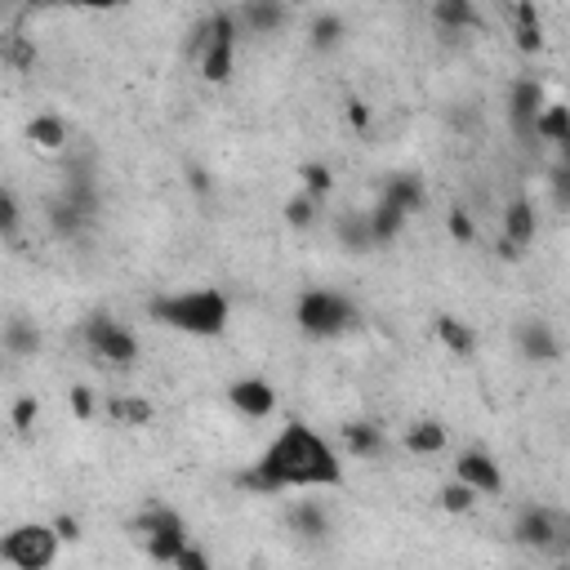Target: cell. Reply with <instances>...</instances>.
Wrapping results in <instances>:
<instances>
[{"label":"cell","instance_id":"obj_16","mask_svg":"<svg viewBox=\"0 0 570 570\" xmlns=\"http://www.w3.org/2000/svg\"><path fill=\"white\" fill-rule=\"evenodd\" d=\"M512 45H517L521 54H540L544 50L540 0H512Z\"/></svg>","mask_w":570,"mask_h":570},{"label":"cell","instance_id":"obj_24","mask_svg":"<svg viewBox=\"0 0 570 570\" xmlns=\"http://www.w3.org/2000/svg\"><path fill=\"white\" fill-rule=\"evenodd\" d=\"M108 419H112L116 428H148V423L157 419V410H152L148 397L121 393V397H108Z\"/></svg>","mask_w":570,"mask_h":570},{"label":"cell","instance_id":"obj_36","mask_svg":"<svg viewBox=\"0 0 570 570\" xmlns=\"http://www.w3.org/2000/svg\"><path fill=\"white\" fill-rule=\"evenodd\" d=\"M67 406H72V414H76L80 423H89V419H94V410H99V401H94V388H85V384H76V388H72Z\"/></svg>","mask_w":570,"mask_h":570},{"label":"cell","instance_id":"obj_8","mask_svg":"<svg viewBox=\"0 0 570 570\" xmlns=\"http://www.w3.org/2000/svg\"><path fill=\"white\" fill-rule=\"evenodd\" d=\"M227 406L241 414V419H250V423H263V419H272L276 414V388L268 384L263 374H241V379H232L227 384Z\"/></svg>","mask_w":570,"mask_h":570},{"label":"cell","instance_id":"obj_23","mask_svg":"<svg viewBox=\"0 0 570 570\" xmlns=\"http://www.w3.org/2000/svg\"><path fill=\"white\" fill-rule=\"evenodd\" d=\"M290 526L303 540H325L330 531H335V521H330V512L321 508V499H303V504L290 508Z\"/></svg>","mask_w":570,"mask_h":570},{"label":"cell","instance_id":"obj_4","mask_svg":"<svg viewBox=\"0 0 570 570\" xmlns=\"http://www.w3.org/2000/svg\"><path fill=\"white\" fill-rule=\"evenodd\" d=\"M63 535L54 531V521H23L5 540H0V566L10 570H50L63 553Z\"/></svg>","mask_w":570,"mask_h":570},{"label":"cell","instance_id":"obj_43","mask_svg":"<svg viewBox=\"0 0 570 570\" xmlns=\"http://www.w3.org/2000/svg\"><path fill=\"white\" fill-rule=\"evenodd\" d=\"M557 157H561V165H570V134L557 142Z\"/></svg>","mask_w":570,"mask_h":570},{"label":"cell","instance_id":"obj_31","mask_svg":"<svg viewBox=\"0 0 570 570\" xmlns=\"http://www.w3.org/2000/svg\"><path fill=\"white\" fill-rule=\"evenodd\" d=\"M299 187L325 201L330 193H335V170L321 165V161H308V165H299Z\"/></svg>","mask_w":570,"mask_h":570},{"label":"cell","instance_id":"obj_33","mask_svg":"<svg viewBox=\"0 0 570 570\" xmlns=\"http://www.w3.org/2000/svg\"><path fill=\"white\" fill-rule=\"evenodd\" d=\"M446 232H450V241L455 246H472V241H478V223H472V214L463 210V206H455L450 214H446Z\"/></svg>","mask_w":570,"mask_h":570},{"label":"cell","instance_id":"obj_11","mask_svg":"<svg viewBox=\"0 0 570 570\" xmlns=\"http://www.w3.org/2000/svg\"><path fill=\"white\" fill-rule=\"evenodd\" d=\"M512 339H517V352L526 357L531 365H553V361H561V339L553 335V325H548V321H540V317L517 321Z\"/></svg>","mask_w":570,"mask_h":570},{"label":"cell","instance_id":"obj_18","mask_svg":"<svg viewBox=\"0 0 570 570\" xmlns=\"http://www.w3.org/2000/svg\"><path fill=\"white\" fill-rule=\"evenodd\" d=\"M344 450L352 459H384L388 455V433L370 419H352V423H344Z\"/></svg>","mask_w":570,"mask_h":570},{"label":"cell","instance_id":"obj_32","mask_svg":"<svg viewBox=\"0 0 570 570\" xmlns=\"http://www.w3.org/2000/svg\"><path fill=\"white\" fill-rule=\"evenodd\" d=\"M18 227H23V206H18V197L10 193H0V236H5V241L14 246L18 241Z\"/></svg>","mask_w":570,"mask_h":570},{"label":"cell","instance_id":"obj_29","mask_svg":"<svg viewBox=\"0 0 570 570\" xmlns=\"http://www.w3.org/2000/svg\"><path fill=\"white\" fill-rule=\"evenodd\" d=\"M321 206H325L321 197H312V193H303V187H299V193H295L290 201H285V210H281V214H285V227L308 232V227L321 219Z\"/></svg>","mask_w":570,"mask_h":570},{"label":"cell","instance_id":"obj_20","mask_svg":"<svg viewBox=\"0 0 570 570\" xmlns=\"http://www.w3.org/2000/svg\"><path fill=\"white\" fill-rule=\"evenodd\" d=\"M134 531L138 540H148V535H187V517L170 504H148L138 517H134Z\"/></svg>","mask_w":570,"mask_h":570},{"label":"cell","instance_id":"obj_13","mask_svg":"<svg viewBox=\"0 0 570 570\" xmlns=\"http://www.w3.org/2000/svg\"><path fill=\"white\" fill-rule=\"evenodd\" d=\"M401 446H406V455H414V459H437V455L450 450V428H446L442 419H414L406 433H401Z\"/></svg>","mask_w":570,"mask_h":570},{"label":"cell","instance_id":"obj_21","mask_svg":"<svg viewBox=\"0 0 570 570\" xmlns=\"http://www.w3.org/2000/svg\"><path fill=\"white\" fill-rule=\"evenodd\" d=\"M379 197L393 201V206H401L406 214H419V210L428 206V187H423L419 174H388V178H384V193H379Z\"/></svg>","mask_w":570,"mask_h":570},{"label":"cell","instance_id":"obj_28","mask_svg":"<svg viewBox=\"0 0 570 570\" xmlns=\"http://www.w3.org/2000/svg\"><path fill=\"white\" fill-rule=\"evenodd\" d=\"M566 134H570V103H544V112L535 116V138L557 148Z\"/></svg>","mask_w":570,"mask_h":570},{"label":"cell","instance_id":"obj_15","mask_svg":"<svg viewBox=\"0 0 570 570\" xmlns=\"http://www.w3.org/2000/svg\"><path fill=\"white\" fill-rule=\"evenodd\" d=\"M236 18H241V32H250V36H272L290 23V5H285V0H241Z\"/></svg>","mask_w":570,"mask_h":570},{"label":"cell","instance_id":"obj_27","mask_svg":"<svg viewBox=\"0 0 570 570\" xmlns=\"http://www.w3.org/2000/svg\"><path fill=\"white\" fill-rule=\"evenodd\" d=\"M344 36H348V23L339 18V14H317L312 18V27H308V45L312 50H321V54H330V50H339L344 45Z\"/></svg>","mask_w":570,"mask_h":570},{"label":"cell","instance_id":"obj_1","mask_svg":"<svg viewBox=\"0 0 570 570\" xmlns=\"http://www.w3.org/2000/svg\"><path fill=\"white\" fill-rule=\"evenodd\" d=\"M348 468L335 442H325L303 419H285L281 433L263 446V455L236 478L250 495H285V491H339Z\"/></svg>","mask_w":570,"mask_h":570},{"label":"cell","instance_id":"obj_12","mask_svg":"<svg viewBox=\"0 0 570 570\" xmlns=\"http://www.w3.org/2000/svg\"><path fill=\"white\" fill-rule=\"evenodd\" d=\"M499 232L517 250H531L535 236H540V214H535V201L531 197H512L504 210H499Z\"/></svg>","mask_w":570,"mask_h":570},{"label":"cell","instance_id":"obj_10","mask_svg":"<svg viewBox=\"0 0 570 570\" xmlns=\"http://www.w3.org/2000/svg\"><path fill=\"white\" fill-rule=\"evenodd\" d=\"M548 94L535 76H517L512 89H508V125L517 138H535V116L544 112Z\"/></svg>","mask_w":570,"mask_h":570},{"label":"cell","instance_id":"obj_9","mask_svg":"<svg viewBox=\"0 0 570 570\" xmlns=\"http://www.w3.org/2000/svg\"><path fill=\"white\" fill-rule=\"evenodd\" d=\"M455 478L459 482H468L472 491H478L482 499H491V495H504V468H499V459L495 455H486V450H478V446H468V450H459L455 455Z\"/></svg>","mask_w":570,"mask_h":570},{"label":"cell","instance_id":"obj_34","mask_svg":"<svg viewBox=\"0 0 570 570\" xmlns=\"http://www.w3.org/2000/svg\"><path fill=\"white\" fill-rule=\"evenodd\" d=\"M36 5H54V10H94V14H112V10H129L134 0H36Z\"/></svg>","mask_w":570,"mask_h":570},{"label":"cell","instance_id":"obj_35","mask_svg":"<svg viewBox=\"0 0 570 570\" xmlns=\"http://www.w3.org/2000/svg\"><path fill=\"white\" fill-rule=\"evenodd\" d=\"M36 414H40V406H36V397H18L14 406H10V428L18 437H27L32 428H36Z\"/></svg>","mask_w":570,"mask_h":570},{"label":"cell","instance_id":"obj_38","mask_svg":"<svg viewBox=\"0 0 570 570\" xmlns=\"http://www.w3.org/2000/svg\"><path fill=\"white\" fill-rule=\"evenodd\" d=\"M178 570H210V557H206V548H197L193 540L183 544V553H178V561H174Z\"/></svg>","mask_w":570,"mask_h":570},{"label":"cell","instance_id":"obj_39","mask_svg":"<svg viewBox=\"0 0 570 570\" xmlns=\"http://www.w3.org/2000/svg\"><path fill=\"white\" fill-rule=\"evenodd\" d=\"M553 197H557V206H570V165H557V174H553Z\"/></svg>","mask_w":570,"mask_h":570},{"label":"cell","instance_id":"obj_3","mask_svg":"<svg viewBox=\"0 0 570 570\" xmlns=\"http://www.w3.org/2000/svg\"><path fill=\"white\" fill-rule=\"evenodd\" d=\"M295 325L308 339H339L357 325V308L352 299H344L339 290H325V285H312V290L299 295L295 303Z\"/></svg>","mask_w":570,"mask_h":570},{"label":"cell","instance_id":"obj_37","mask_svg":"<svg viewBox=\"0 0 570 570\" xmlns=\"http://www.w3.org/2000/svg\"><path fill=\"white\" fill-rule=\"evenodd\" d=\"M344 121H348L357 134H365V129H370V103H365V99H348V103H344Z\"/></svg>","mask_w":570,"mask_h":570},{"label":"cell","instance_id":"obj_19","mask_svg":"<svg viewBox=\"0 0 570 570\" xmlns=\"http://www.w3.org/2000/svg\"><path fill=\"white\" fill-rule=\"evenodd\" d=\"M27 142L36 152H63L67 142H72V129H67V121L59 116V112H36L32 121H27Z\"/></svg>","mask_w":570,"mask_h":570},{"label":"cell","instance_id":"obj_6","mask_svg":"<svg viewBox=\"0 0 570 570\" xmlns=\"http://www.w3.org/2000/svg\"><path fill=\"white\" fill-rule=\"evenodd\" d=\"M236 40H241V18H236V10H219V14L210 18L206 50H201V59H197L201 80L227 85V80L236 76Z\"/></svg>","mask_w":570,"mask_h":570},{"label":"cell","instance_id":"obj_26","mask_svg":"<svg viewBox=\"0 0 570 570\" xmlns=\"http://www.w3.org/2000/svg\"><path fill=\"white\" fill-rule=\"evenodd\" d=\"M0 344H5L10 357H36V352H40V330H36V321H27V317H10Z\"/></svg>","mask_w":570,"mask_h":570},{"label":"cell","instance_id":"obj_17","mask_svg":"<svg viewBox=\"0 0 570 570\" xmlns=\"http://www.w3.org/2000/svg\"><path fill=\"white\" fill-rule=\"evenodd\" d=\"M433 335H437V344H442L450 357H459V361H472V357H478V348H482L478 330H472L468 321H459V317H450V312H442V317L433 321Z\"/></svg>","mask_w":570,"mask_h":570},{"label":"cell","instance_id":"obj_42","mask_svg":"<svg viewBox=\"0 0 570 570\" xmlns=\"http://www.w3.org/2000/svg\"><path fill=\"white\" fill-rule=\"evenodd\" d=\"M193 193H201V197H206V193H210V178H206V174H201V170H193Z\"/></svg>","mask_w":570,"mask_h":570},{"label":"cell","instance_id":"obj_2","mask_svg":"<svg viewBox=\"0 0 570 570\" xmlns=\"http://www.w3.org/2000/svg\"><path fill=\"white\" fill-rule=\"evenodd\" d=\"M148 317L165 330H178V335L219 339L232 321V299L214 290V285H206V290H174V295H157L148 303Z\"/></svg>","mask_w":570,"mask_h":570},{"label":"cell","instance_id":"obj_30","mask_svg":"<svg viewBox=\"0 0 570 570\" xmlns=\"http://www.w3.org/2000/svg\"><path fill=\"white\" fill-rule=\"evenodd\" d=\"M478 491H472L468 482H459V478H450L442 491H437V504H442V512H450V517H468L472 508H478Z\"/></svg>","mask_w":570,"mask_h":570},{"label":"cell","instance_id":"obj_22","mask_svg":"<svg viewBox=\"0 0 570 570\" xmlns=\"http://www.w3.org/2000/svg\"><path fill=\"white\" fill-rule=\"evenodd\" d=\"M406 223H410V214H406L401 206H393V201H384V197H379V206L370 210V232H374V246H393L397 236L406 232Z\"/></svg>","mask_w":570,"mask_h":570},{"label":"cell","instance_id":"obj_5","mask_svg":"<svg viewBox=\"0 0 570 570\" xmlns=\"http://www.w3.org/2000/svg\"><path fill=\"white\" fill-rule=\"evenodd\" d=\"M80 339H85V348H89L94 357L108 361V365H116V370L138 365V335H134V330H129L125 321H116L112 312H94V317H85Z\"/></svg>","mask_w":570,"mask_h":570},{"label":"cell","instance_id":"obj_40","mask_svg":"<svg viewBox=\"0 0 570 570\" xmlns=\"http://www.w3.org/2000/svg\"><path fill=\"white\" fill-rule=\"evenodd\" d=\"M54 531H59L67 544H76V540H80V521H76L72 512H59V517H54Z\"/></svg>","mask_w":570,"mask_h":570},{"label":"cell","instance_id":"obj_7","mask_svg":"<svg viewBox=\"0 0 570 570\" xmlns=\"http://www.w3.org/2000/svg\"><path fill=\"white\" fill-rule=\"evenodd\" d=\"M512 544L531 553H561L570 544V521H561L544 504H526L512 517Z\"/></svg>","mask_w":570,"mask_h":570},{"label":"cell","instance_id":"obj_41","mask_svg":"<svg viewBox=\"0 0 570 570\" xmlns=\"http://www.w3.org/2000/svg\"><path fill=\"white\" fill-rule=\"evenodd\" d=\"M10 63H14V67H32V63H36V54L27 50V45H10Z\"/></svg>","mask_w":570,"mask_h":570},{"label":"cell","instance_id":"obj_25","mask_svg":"<svg viewBox=\"0 0 570 570\" xmlns=\"http://www.w3.org/2000/svg\"><path fill=\"white\" fill-rule=\"evenodd\" d=\"M335 236L344 250H357V255H370L374 250V232H370V210L365 214H339L335 219Z\"/></svg>","mask_w":570,"mask_h":570},{"label":"cell","instance_id":"obj_14","mask_svg":"<svg viewBox=\"0 0 570 570\" xmlns=\"http://www.w3.org/2000/svg\"><path fill=\"white\" fill-rule=\"evenodd\" d=\"M428 18H433L437 32H450V36H463V32L482 27L478 0H428Z\"/></svg>","mask_w":570,"mask_h":570}]
</instances>
